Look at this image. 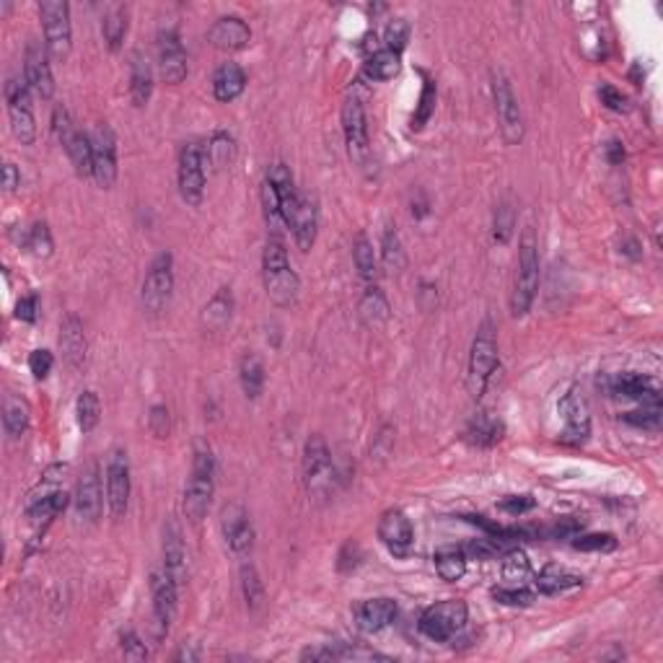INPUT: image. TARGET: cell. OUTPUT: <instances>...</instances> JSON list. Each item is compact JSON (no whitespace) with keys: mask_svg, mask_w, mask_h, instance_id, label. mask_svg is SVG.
<instances>
[{"mask_svg":"<svg viewBox=\"0 0 663 663\" xmlns=\"http://www.w3.org/2000/svg\"><path fill=\"white\" fill-rule=\"evenodd\" d=\"M288 226H291V231H293V239H296L298 249L309 252V249L314 247V241H317V226H319V218H317V205H314L306 195H301L296 213H293V218H291V223H288Z\"/></svg>","mask_w":663,"mask_h":663,"instance_id":"obj_27","label":"cell"},{"mask_svg":"<svg viewBox=\"0 0 663 663\" xmlns=\"http://www.w3.org/2000/svg\"><path fill=\"white\" fill-rule=\"evenodd\" d=\"M179 195L187 205H200L205 195V151L197 143H187L179 151L177 169Z\"/></svg>","mask_w":663,"mask_h":663,"instance_id":"obj_8","label":"cell"},{"mask_svg":"<svg viewBox=\"0 0 663 663\" xmlns=\"http://www.w3.org/2000/svg\"><path fill=\"white\" fill-rule=\"evenodd\" d=\"M37 314H39V296H37V293L23 296L22 301L16 303V319L37 321Z\"/></svg>","mask_w":663,"mask_h":663,"instance_id":"obj_60","label":"cell"},{"mask_svg":"<svg viewBox=\"0 0 663 663\" xmlns=\"http://www.w3.org/2000/svg\"><path fill=\"white\" fill-rule=\"evenodd\" d=\"M177 661H197L200 659V650H197V642H184L182 650L174 656Z\"/></svg>","mask_w":663,"mask_h":663,"instance_id":"obj_63","label":"cell"},{"mask_svg":"<svg viewBox=\"0 0 663 663\" xmlns=\"http://www.w3.org/2000/svg\"><path fill=\"white\" fill-rule=\"evenodd\" d=\"M624 423H630L635 428L656 431V428H661V405H642V410L627 412L624 414Z\"/></svg>","mask_w":663,"mask_h":663,"instance_id":"obj_49","label":"cell"},{"mask_svg":"<svg viewBox=\"0 0 663 663\" xmlns=\"http://www.w3.org/2000/svg\"><path fill=\"white\" fill-rule=\"evenodd\" d=\"M513 229H516V213L508 203H501V207L495 210V223H493V236L495 241L501 244H508L510 236H513Z\"/></svg>","mask_w":663,"mask_h":663,"instance_id":"obj_47","label":"cell"},{"mask_svg":"<svg viewBox=\"0 0 663 663\" xmlns=\"http://www.w3.org/2000/svg\"><path fill=\"white\" fill-rule=\"evenodd\" d=\"M26 247L37 254V257H49V254H52V236H49L47 223H34V226L29 229Z\"/></svg>","mask_w":663,"mask_h":663,"instance_id":"obj_54","label":"cell"},{"mask_svg":"<svg viewBox=\"0 0 663 663\" xmlns=\"http://www.w3.org/2000/svg\"><path fill=\"white\" fill-rule=\"evenodd\" d=\"M247 89V75L239 63H223L213 75V93L218 101L229 104L233 99H239Z\"/></svg>","mask_w":663,"mask_h":663,"instance_id":"obj_30","label":"cell"},{"mask_svg":"<svg viewBox=\"0 0 663 663\" xmlns=\"http://www.w3.org/2000/svg\"><path fill=\"white\" fill-rule=\"evenodd\" d=\"M107 503L115 519H122L127 513L130 503V461L127 451L115 449L107 458Z\"/></svg>","mask_w":663,"mask_h":663,"instance_id":"obj_15","label":"cell"},{"mask_svg":"<svg viewBox=\"0 0 663 663\" xmlns=\"http://www.w3.org/2000/svg\"><path fill=\"white\" fill-rule=\"evenodd\" d=\"M3 425H5V433L11 438H22L29 428V407L23 399L16 397H8L5 402V414H3Z\"/></svg>","mask_w":663,"mask_h":663,"instance_id":"obj_41","label":"cell"},{"mask_svg":"<svg viewBox=\"0 0 663 663\" xmlns=\"http://www.w3.org/2000/svg\"><path fill=\"white\" fill-rule=\"evenodd\" d=\"M379 539L394 557L399 560L410 557L412 547H414V528H412L407 513L399 508H389L379 521Z\"/></svg>","mask_w":663,"mask_h":663,"instance_id":"obj_17","label":"cell"},{"mask_svg":"<svg viewBox=\"0 0 663 663\" xmlns=\"http://www.w3.org/2000/svg\"><path fill=\"white\" fill-rule=\"evenodd\" d=\"M223 537L229 542L231 552H236V554H244L252 549L254 528L241 505H229L223 510Z\"/></svg>","mask_w":663,"mask_h":663,"instance_id":"obj_26","label":"cell"},{"mask_svg":"<svg viewBox=\"0 0 663 663\" xmlns=\"http://www.w3.org/2000/svg\"><path fill=\"white\" fill-rule=\"evenodd\" d=\"M47 55H49L47 47L37 45V42H29L26 55H23V81L39 99H52L55 93V78L47 63Z\"/></svg>","mask_w":663,"mask_h":663,"instance_id":"obj_19","label":"cell"},{"mask_svg":"<svg viewBox=\"0 0 663 663\" xmlns=\"http://www.w3.org/2000/svg\"><path fill=\"white\" fill-rule=\"evenodd\" d=\"M572 547L580 552H612L617 547V539L612 534H583V537H575Z\"/></svg>","mask_w":663,"mask_h":663,"instance_id":"obj_51","label":"cell"},{"mask_svg":"<svg viewBox=\"0 0 663 663\" xmlns=\"http://www.w3.org/2000/svg\"><path fill=\"white\" fill-rule=\"evenodd\" d=\"M101 31H104V39H107L109 49L117 52V49L122 47V42H125V34H127V8L115 5V8L104 16Z\"/></svg>","mask_w":663,"mask_h":663,"instance_id":"obj_40","label":"cell"},{"mask_svg":"<svg viewBox=\"0 0 663 663\" xmlns=\"http://www.w3.org/2000/svg\"><path fill=\"white\" fill-rule=\"evenodd\" d=\"M122 656L127 661H148V648H145V642L140 641L133 630L122 632Z\"/></svg>","mask_w":663,"mask_h":663,"instance_id":"obj_55","label":"cell"},{"mask_svg":"<svg viewBox=\"0 0 663 663\" xmlns=\"http://www.w3.org/2000/svg\"><path fill=\"white\" fill-rule=\"evenodd\" d=\"M353 259H355V267L361 277L371 280L376 275V252H373V244L368 241V236H358L355 239V247H353Z\"/></svg>","mask_w":663,"mask_h":663,"instance_id":"obj_44","label":"cell"},{"mask_svg":"<svg viewBox=\"0 0 663 663\" xmlns=\"http://www.w3.org/2000/svg\"><path fill=\"white\" fill-rule=\"evenodd\" d=\"M231 314H233V296H231V288H221L215 296L210 298V303L205 306L203 321H205L210 329H223V327L231 321Z\"/></svg>","mask_w":663,"mask_h":663,"instance_id":"obj_35","label":"cell"},{"mask_svg":"<svg viewBox=\"0 0 663 663\" xmlns=\"http://www.w3.org/2000/svg\"><path fill=\"white\" fill-rule=\"evenodd\" d=\"M493 99H495V112H498L505 143H510V145L521 143L524 133H527V125H524L519 99H516V93H513L503 73H493Z\"/></svg>","mask_w":663,"mask_h":663,"instance_id":"obj_9","label":"cell"},{"mask_svg":"<svg viewBox=\"0 0 663 663\" xmlns=\"http://www.w3.org/2000/svg\"><path fill=\"white\" fill-rule=\"evenodd\" d=\"M361 317L368 327H384L389 319V303L379 288H371L361 301Z\"/></svg>","mask_w":663,"mask_h":663,"instance_id":"obj_38","label":"cell"},{"mask_svg":"<svg viewBox=\"0 0 663 663\" xmlns=\"http://www.w3.org/2000/svg\"><path fill=\"white\" fill-rule=\"evenodd\" d=\"M435 109V83L433 81H425V89H423V96H420V107L412 117V130H420Z\"/></svg>","mask_w":663,"mask_h":663,"instance_id":"obj_52","label":"cell"},{"mask_svg":"<svg viewBox=\"0 0 663 663\" xmlns=\"http://www.w3.org/2000/svg\"><path fill=\"white\" fill-rule=\"evenodd\" d=\"M75 510L83 521H99L101 519V482H99V467L89 464L86 472L81 475L75 487Z\"/></svg>","mask_w":663,"mask_h":663,"instance_id":"obj_24","label":"cell"},{"mask_svg":"<svg viewBox=\"0 0 663 663\" xmlns=\"http://www.w3.org/2000/svg\"><path fill=\"white\" fill-rule=\"evenodd\" d=\"M39 16L45 29V47L49 57L65 60L73 45V26H70V5L65 0H45L39 3Z\"/></svg>","mask_w":663,"mask_h":663,"instance_id":"obj_7","label":"cell"},{"mask_svg":"<svg viewBox=\"0 0 663 663\" xmlns=\"http://www.w3.org/2000/svg\"><path fill=\"white\" fill-rule=\"evenodd\" d=\"M151 93H153V73H151L148 60L140 52H135L133 63H130V96H133V104L145 107Z\"/></svg>","mask_w":663,"mask_h":663,"instance_id":"obj_32","label":"cell"},{"mask_svg":"<svg viewBox=\"0 0 663 663\" xmlns=\"http://www.w3.org/2000/svg\"><path fill=\"white\" fill-rule=\"evenodd\" d=\"M578 586H583V578L578 572H571L568 568H560V565H547L537 575V591L545 596L568 594Z\"/></svg>","mask_w":663,"mask_h":663,"instance_id":"obj_31","label":"cell"},{"mask_svg":"<svg viewBox=\"0 0 663 663\" xmlns=\"http://www.w3.org/2000/svg\"><path fill=\"white\" fill-rule=\"evenodd\" d=\"M384 42H387L384 49H391V52L402 55V49H405L407 42H410V23L405 22V19H394V22L387 23Z\"/></svg>","mask_w":663,"mask_h":663,"instance_id":"obj_48","label":"cell"},{"mask_svg":"<svg viewBox=\"0 0 663 663\" xmlns=\"http://www.w3.org/2000/svg\"><path fill=\"white\" fill-rule=\"evenodd\" d=\"M493 598L505 606H531L534 604V594L521 586H508V589L498 586V589H493Z\"/></svg>","mask_w":663,"mask_h":663,"instance_id":"obj_50","label":"cell"},{"mask_svg":"<svg viewBox=\"0 0 663 663\" xmlns=\"http://www.w3.org/2000/svg\"><path fill=\"white\" fill-rule=\"evenodd\" d=\"M505 428L501 420H495V417H490L487 412H480L475 420H472V425H469V431H467V438L475 443V446H495L501 438H503Z\"/></svg>","mask_w":663,"mask_h":663,"instance_id":"obj_34","label":"cell"},{"mask_svg":"<svg viewBox=\"0 0 663 663\" xmlns=\"http://www.w3.org/2000/svg\"><path fill=\"white\" fill-rule=\"evenodd\" d=\"M539 291V244L534 229L524 231L521 244H519V267H516V280L510 291V311L513 317H527L534 298Z\"/></svg>","mask_w":663,"mask_h":663,"instance_id":"obj_2","label":"cell"},{"mask_svg":"<svg viewBox=\"0 0 663 663\" xmlns=\"http://www.w3.org/2000/svg\"><path fill=\"white\" fill-rule=\"evenodd\" d=\"M148 428L156 438H166L169 431H171V417H169V410L163 405H153L151 407V414H148Z\"/></svg>","mask_w":663,"mask_h":663,"instance_id":"obj_56","label":"cell"},{"mask_svg":"<svg viewBox=\"0 0 663 663\" xmlns=\"http://www.w3.org/2000/svg\"><path fill=\"white\" fill-rule=\"evenodd\" d=\"M241 589H244V598H247V606L249 609H259L262 606V598H265V589H262V580L254 571V565H244L241 568Z\"/></svg>","mask_w":663,"mask_h":663,"instance_id":"obj_45","label":"cell"},{"mask_svg":"<svg viewBox=\"0 0 663 663\" xmlns=\"http://www.w3.org/2000/svg\"><path fill=\"white\" fill-rule=\"evenodd\" d=\"M598 99H601V104L606 107V109H612V112H627V96L615 89V86H609V83H604L601 89H598Z\"/></svg>","mask_w":663,"mask_h":663,"instance_id":"obj_58","label":"cell"},{"mask_svg":"<svg viewBox=\"0 0 663 663\" xmlns=\"http://www.w3.org/2000/svg\"><path fill=\"white\" fill-rule=\"evenodd\" d=\"M207 42L221 52H239L247 49L252 42V29L239 16H223L210 26Z\"/></svg>","mask_w":663,"mask_h":663,"instance_id":"obj_22","label":"cell"},{"mask_svg":"<svg viewBox=\"0 0 663 663\" xmlns=\"http://www.w3.org/2000/svg\"><path fill=\"white\" fill-rule=\"evenodd\" d=\"M397 617V601L394 598H368L355 606V624L361 632H381Z\"/></svg>","mask_w":663,"mask_h":663,"instance_id":"obj_25","label":"cell"},{"mask_svg":"<svg viewBox=\"0 0 663 663\" xmlns=\"http://www.w3.org/2000/svg\"><path fill=\"white\" fill-rule=\"evenodd\" d=\"M604 153H606V161H609L612 166H617V163L624 161V148H622L619 140H609V143L604 145Z\"/></svg>","mask_w":663,"mask_h":663,"instance_id":"obj_62","label":"cell"},{"mask_svg":"<svg viewBox=\"0 0 663 663\" xmlns=\"http://www.w3.org/2000/svg\"><path fill=\"white\" fill-rule=\"evenodd\" d=\"M163 571L179 589L187 583V549L177 521H166L163 527Z\"/></svg>","mask_w":663,"mask_h":663,"instance_id":"obj_23","label":"cell"},{"mask_svg":"<svg viewBox=\"0 0 663 663\" xmlns=\"http://www.w3.org/2000/svg\"><path fill=\"white\" fill-rule=\"evenodd\" d=\"M151 596H153V630L156 641H163L171 630V622L177 617V601L179 586L166 575V571H156L151 575Z\"/></svg>","mask_w":663,"mask_h":663,"instance_id":"obj_12","label":"cell"},{"mask_svg":"<svg viewBox=\"0 0 663 663\" xmlns=\"http://www.w3.org/2000/svg\"><path fill=\"white\" fill-rule=\"evenodd\" d=\"M239 381H241V389L249 399H259V394L265 389V366L259 361V355L247 353L239 363Z\"/></svg>","mask_w":663,"mask_h":663,"instance_id":"obj_33","label":"cell"},{"mask_svg":"<svg viewBox=\"0 0 663 663\" xmlns=\"http://www.w3.org/2000/svg\"><path fill=\"white\" fill-rule=\"evenodd\" d=\"M93 179L109 189L117 182V137L109 125H99L92 135Z\"/></svg>","mask_w":663,"mask_h":663,"instance_id":"obj_18","label":"cell"},{"mask_svg":"<svg viewBox=\"0 0 663 663\" xmlns=\"http://www.w3.org/2000/svg\"><path fill=\"white\" fill-rule=\"evenodd\" d=\"M60 347H63L65 361L70 366H83V361H86V335H83V324L75 314H68L60 324Z\"/></svg>","mask_w":663,"mask_h":663,"instance_id":"obj_28","label":"cell"},{"mask_svg":"<svg viewBox=\"0 0 663 663\" xmlns=\"http://www.w3.org/2000/svg\"><path fill=\"white\" fill-rule=\"evenodd\" d=\"M501 572H503V580H508L510 586H519L527 578H531V563H528L527 552L524 549H510L503 557Z\"/></svg>","mask_w":663,"mask_h":663,"instance_id":"obj_42","label":"cell"},{"mask_svg":"<svg viewBox=\"0 0 663 663\" xmlns=\"http://www.w3.org/2000/svg\"><path fill=\"white\" fill-rule=\"evenodd\" d=\"M52 366H55V358H52L49 350H34V353L29 355V371H31L34 379H39V381L49 376Z\"/></svg>","mask_w":663,"mask_h":663,"instance_id":"obj_57","label":"cell"},{"mask_svg":"<svg viewBox=\"0 0 663 663\" xmlns=\"http://www.w3.org/2000/svg\"><path fill=\"white\" fill-rule=\"evenodd\" d=\"M381 247H384L381 252H384L387 267L389 270H402L405 267V252H402V241H399V233L394 231V226H387Z\"/></svg>","mask_w":663,"mask_h":663,"instance_id":"obj_46","label":"cell"},{"mask_svg":"<svg viewBox=\"0 0 663 663\" xmlns=\"http://www.w3.org/2000/svg\"><path fill=\"white\" fill-rule=\"evenodd\" d=\"M262 275H265L267 298L275 306L285 309V306L296 303L298 293H301V280H298L296 270L291 267L288 252H285L280 239L267 241L265 254H262Z\"/></svg>","mask_w":663,"mask_h":663,"instance_id":"obj_1","label":"cell"},{"mask_svg":"<svg viewBox=\"0 0 663 663\" xmlns=\"http://www.w3.org/2000/svg\"><path fill=\"white\" fill-rule=\"evenodd\" d=\"M75 414H78V428L83 433H92L93 428L99 425V420H101V402H99L96 391H83L78 397Z\"/></svg>","mask_w":663,"mask_h":663,"instance_id":"obj_43","label":"cell"},{"mask_svg":"<svg viewBox=\"0 0 663 663\" xmlns=\"http://www.w3.org/2000/svg\"><path fill=\"white\" fill-rule=\"evenodd\" d=\"M262 207H265V218H267L270 226H277L283 221V215H280V195H277L275 184L267 177L262 182Z\"/></svg>","mask_w":663,"mask_h":663,"instance_id":"obj_53","label":"cell"},{"mask_svg":"<svg viewBox=\"0 0 663 663\" xmlns=\"http://www.w3.org/2000/svg\"><path fill=\"white\" fill-rule=\"evenodd\" d=\"M469 609L461 598H446L428 606L420 617V632L433 642H449L458 630H464Z\"/></svg>","mask_w":663,"mask_h":663,"instance_id":"obj_6","label":"cell"},{"mask_svg":"<svg viewBox=\"0 0 663 663\" xmlns=\"http://www.w3.org/2000/svg\"><path fill=\"white\" fill-rule=\"evenodd\" d=\"M159 68L163 81L171 86L182 83L187 78V52L174 29H166L159 34Z\"/></svg>","mask_w":663,"mask_h":663,"instance_id":"obj_20","label":"cell"},{"mask_svg":"<svg viewBox=\"0 0 663 663\" xmlns=\"http://www.w3.org/2000/svg\"><path fill=\"white\" fill-rule=\"evenodd\" d=\"M343 133L347 153L355 163H363L368 159V125H366V109L361 104V99L350 96L343 104Z\"/></svg>","mask_w":663,"mask_h":663,"instance_id":"obj_16","label":"cell"},{"mask_svg":"<svg viewBox=\"0 0 663 663\" xmlns=\"http://www.w3.org/2000/svg\"><path fill=\"white\" fill-rule=\"evenodd\" d=\"M31 89L26 81H8L5 99H8V117H11V130L22 145H31L37 137V122L31 115Z\"/></svg>","mask_w":663,"mask_h":663,"instance_id":"obj_10","label":"cell"},{"mask_svg":"<svg viewBox=\"0 0 663 663\" xmlns=\"http://www.w3.org/2000/svg\"><path fill=\"white\" fill-rule=\"evenodd\" d=\"M399 70H402L399 55L391 49H379L376 55H371L366 65V73L373 81H391L394 75H399Z\"/></svg>","mask_w":663,"mask_h":663,"instance_id":"obj_39","label":"cell"},{"mask_svg":"<svg viewBox=\"0 0 663 663\" xmlns=\"http://www.w3.org/2000/svg\"><path fill=\"white\" fill-rule=\"evenodd\" d=\"M557 410L563 414V441L572 443V446H580L589 441L591 435V412L586 399L580 397V391L571 389L557 405Z\"/></svg>","mask_w":663,"mask_h":663,"instance_id":"obj_14","label":"cell"},{"mask_svg":"<svg viewBox=\"0 0 663 663\" xmlns=\"http://www.w3.org/2000/svg\"><path fill=\"white\" fill-rule=\"evenodd\" d=\"M47 484L42 487V493H31L29 495V503H26V516L34 521V524H47L52 519H57L65 508H68L70 498L65 490L57 487V480H49L47 477Z\"/></svg>","mask_w":663,"mask_h":663,"instance_id":"obj_21","label":"cell"},{"mask_svg":"<svg viewBox=\"0 0 663 663\" xmlns=\"http://www.w3.org/2000/svg\"><path fill=\"white\" fill-rule=\"evenodd\" d=\"M435 571L443 580L457 583L458 578H464V572H467V554L461 549H441L435 554Z\"/></svg>","mask_w":663,"mask_h":663,"instance_id":"obj_37","label":"cell"},{"mask_svg":"<svg viewBox=\"0 0 663 663\" xmlns=\"http://www.w3.org/2000/svg\"><path fill=\"white\" fill-rule=\"evenodd\" d=\"M171 291H174V259H171V254L163 252L151 262L148 275L143 280V303H145V309L153 311V314L163 311L169 298H171Z\"/></svg>","mask_w":663,"mask_h":663,"instance_id":"obj_11","label":"cell"},{"mask_svg":"<svg viewBox=\"0 0 663 663\" xmlns=\"http://www.w3.org/2000/svg\"><path fill=\"white\" fill-rule=\"evenodd\" d=\"M233 156H236V140L231 133L226 130H218L213 133L210 143H207L205 159L215 166V169H226L233 163Z\"/></svg>","mask_w":663,"mask_h":663,"instance_id":"obj_36","label":"cell"},{"mask_svg":"<svg viewBox=\"0 0 663 663\" xmlns=\"http://www.w3.org/2000/svg\"><path fill=\"white\" fill-rule=\"evenodd\" d=\"M537 505V501L531 498V495H508L505 501H501V510H505V513H510V516H521V513H527V510H531Z\"/></svg>","mask_w":663,"mask_h":663,"instance_id":"obj_59","label":"cell"},{"mask_svg":"<svg viewBox=\"0 0 663 663\" xmlns=\"http://www.w3.org/2000/svg\"><path fill=\"white\" fill-rule=\"evenodd\" d=\"M213 475H215V458L205 441H197L195 458H192V477L184 490V513L192 524H200L210 510L213 501Z\"/></svg>","mask_w":663,"mask_h":663,"instance_id":"obj_3","label":"cell"},{"mask_svg":"<svg viewBox=\"0 0 663 663\" xmlns=\"http://www.w3.org/2000/svg\"><path fill=\"white\" fill-rule=\"evenodd\" d=\"M3 187H5L8 195H13L22 187V174H19V169L13 163H5L3 166Z\"/></svg>","mask_w":663,"mask_h":663,"instance_id":"obj_61","label":"cell"},{"mask_svg":"<svg viewBox=\"0 0 663 663\" xmlns=\"http://www.w3.org/2000/svg\"><path fill=\"white\" fill-rule=\"evenodd\" d=\"M52 127L57 133V140L63 143L65 153H68L70 163L75 166V174L78 177H93V148H92V135L75 130L70 112L57 104L52 109Z\"/></svg>","mask_w":663,"mask_h":663,"instance_id":"obj_5","label":"cell"},{"mask_svg":"<svg viewBox=\"0 0 663 663\" xmlns=\"http://www.w3.org/2000/svg\"><path fill=\"white\" fill-rule=\"evenodd\" d=\"M335 477L329 449L321 435H311L303 446V482L309 493H324Z\"/></svg>","mask_w":663,"mask_h":663,"instance_id":"obj_13","label":"cell"},{"mask_svg":"<svg viewBox=\"0 0 663 663\" xmlns=\"http://www.w3.org/2000/svg\"><path fill=\"white\" fill-rule=\"evenodd\" d=\"M612 389L622 394V397H630V399H641L642 405H661V394L659 387L653 384V379L642 376V373H622L615 379Z\"/></svg>","mask_w":663,"mask_h":663,"instance_id":"obj_29","label":"cell"},{"mask_svg":"<svg viewBox=\"0 0 663 663\" xmlns=\"http://www.w3.org/2000/svg\"><path fill=\"white\" fill-rule=\"evenodd\" d=\"M498 368V340H495V327L493 321L484 319L477 329V337L472 343V353H469V373H467V387L475 399H480L490 376Z\"/></svg>","mask_w":663,"mask_h":663,"instance_id":"obj_4","label":"cell"}]
</instances>
